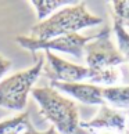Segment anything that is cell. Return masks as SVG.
Masks as SVG:
<instances>
[{"mask_svg": "<svg viewBox=\"0 0 129 134\" xmlns=\"http://www.w3.org/2000/svg\"><path fill=\"white\" fill-rule=\"evenodd\" d=\"M83 57L86 68L90 72V83H101L104 87L118 86L122 83L120 66L125 62V59L112 42L110 28H104L93 36L83 48Z\"/></svg>", "mask_w": 129, "mask_h": 134, "instance_id": "obj_1", "label": "cell"}, {"mask_svg": "<svg viewBox=\"0 0 129 134\" xmlns=\"http://www.w3.org/2000/svg\"><path fill=\"white\" fill-rule=\"evenodd\" d=\"M40 115L53 125L58 134H89L81 126L76 102L50 86L32 88Z\"/></svg>", "mask_w": 129, "mask_h": 134, "instance_id": "obj_2", "label": "cell"}, {"mask_svg": "<svg viewBox=\"0 0 129 134\" xmlns=\"http://www.w3.org/2000/svg\"><path fill=\"white\" fill-rule=\"evenodd\" d=\"M101 22L103 18L92 14L83 2L75 3L72 6L60 8L46 19L35 24L31 28L29 37L39 39V40H50L64 35L79 33L82 29L96 26Z\"/></svg>", "mask_w": 129, "mask_h": 134, "instance_id": "obj_3", "label": "cell"}, {"mask_svg": "<svg viewBox=\"0 0 129 134\" xmlns=\"http://www.w3.org/2000/svg\"><path fill=\"white\" fill-rule=\"evenodd\" d=\"M44 66L43 57H36L33 66L19 71L0 82V108L22 112L27 107L28 96L31 94L35 82L40 76Z\"/></svg>", "mask_w": 129, "mask_h": 134, "instance_id": "obj_4", "label": "cell"}, {"mask_svg": "<svg viewBox=\"0 0 129 134\" xmlns=\"http://www.w3.org/2000/svg\"><path fill=\"white\" fill-rule=\"evenodd\" d=\"M93 39V36H83L79 33H71V35H64L50 39V40H39L29 36H17L14 40L18 46L22 48L31 51L33 55L38 50H44V51H60L76 58H83V48L85 46Z\"/></svg>", "mask_w": 129, "mask_h": 134, "instance_id": "obj_5", "label": "cell"}, {"mask_svg": "<svg viewBox=\"0 0 129 134\" xmlns=\"http://www.w3.org/2000/svg\"><path fill=\"white\" fill-rule=\"evenodd\" d=\"M44 53H46V61H44L43 72L50 79V82L79 83L83 80H89L90 72L86 66L65 61L51 51Z\"/></svg>", "mask_w": 129, "mask_h": 134, "instance_id": "obj_6", "label": "cell"}, {"mask_svg": "<svg viewBox=\"0 0 129 134\" xmlns=\"http://www.w3.org/2000/svg\"><path fill=\"white\" fill-rule=\"evenodd\" d=\"M81 126L89 134H125L126 115L104 104L92 120L81 122Z\"/></svg>", "mask_w": 129, "mask_h": 134, "instance_id": "obj_7", "label": "cell"}, {"mask_svg": "<svg viewBox=\"0 0 129 134\" xmlns=\"http://www.w3.org/2000/svg\"><path fill=\"white\" fill-rule=\"evenodd\" d=\"M50 87L56 88L58 91H63L71 96L74 100L85 104V105H104L103 100V86L93 83H58L50 82Z\"/></svg>", "mask_w": 129, "mask_h": 134, "instance_id": "obj_8", "label": "cell"}, {"mask_svg": "<svg viewBox=\"0 0 129 134\" xmlns=\"http://www.w3.org/2000/svg\"><path fill=\"white\" fill-rule=\"evenodd\" d=\"M103 100L112 109H129V86L118 84V86L103 87Z\"/></svg>", "mask_w": 129, "mask_h": 134, "instance_id": "obj_9", "label": "cell"}, {"mask_svg": "<svg viewBox=\"0 0 129 134\" xmlns=\"http://www.w3.org/2000/svg\"><path fill=\"white\" fill-rule=\"evenodd\" d=\"M31 4L36 10V15L39 22H40L56 11H58L60 8H63L64 6L67 7L68 4H75V3L69 2V0H32Z\"/></svg>", "mask_w": 129, "mask_h": 134, "instance_id": "obj_10", "label": "cell"}, {"mask_svg": "<svg viewBox=\"0 0 129 134\" xmlns=\"http://www.w3.org/2000/svg\"><path fill=\"white\" fill-rule=\"evenodd\" d=\"M29 113L21 112L11 119L0 122V134H22L28 127H31Z\"/></svg>", "mask_w": 129, "mask_h": 134, "instance_id": "obj_11", "label": "cell"}, {"mask_svg": "<svg viewBox=\"0 0 129 134\" xmlns=\"http://www.w3.org/2000/svg\"><path fill=\"white\" fill-rule=\"evenodd\" d=\"M112 32L118 43V51L121 53L125 62H129V32L115 18H112Z\"/></svg>", "mask_w": 129, "mask_h": 134, "instance_id": "obj_12", "label": "cell"}, {"mask_svg": "<svg viewBox=\"0 0 129 134\" xmlns=\"http://www.w3.org/2000/svg\"><path fill=\"white\" fill-rule=\"evenodd\" d=\"M112 18H115L122 26H129V0H114L111 2Z\"/></svg>", "mask_w": 129, "mask_h": 134, "instance_id": "obj_13", "label": "cell"}, {"mask_svg": "<svg viewBox=\"0 0 129 134\" xmlns=\"http://www.w3.org/2000/svg\"><path fill=\"white\" fill-rule=\"evenodd\" d=\"M11 66H13V62L10 59H7L3 54H0V79L6 75Z\"/></svg>", "mask_w": 129, "mask_h": 134, "instance_id": "obj_14", "label": "cell"}, {"mask_svg": "<svg viewBox=\"0 0 129 134\" xmlns=\"http://www.w3.org/2000/svg\"><path fill=\"white\" fill-rule=\"evenodd\" d=\"M22 134H43L42 131H38V130H35V127L31 126V127H28L25 131H24Z\"/></svg>", "mask_w": 129, "mask_h": 134, "instance_id": "obj_15", "label": "cell"}, {"mask_svg": "<svg viewBox=\"0 0 129 134\" xmlns=\"http://www.w3.org/2000/svg\"><path fill=\"white\" fill-rule=\"evenodd\" d=\"M43 134H58V133H57V130L54 127H50L47 131H43Z\"/></svg>", "mask_w": 129, "mask_h": 134, "instance_id": "obj_16", "label": "cell"}, {"mask_svg": "<svg viewBox=\"0 0 129 134\" xmlns=\"http://www.w3.org/2000/svg\"><path fill=\"white\" fill-rule=\"evenodd\" d=\"M125 134H129V115L126 118V127H125Z\"/></svg>", "mask_w": 129, "mask_h": 134, "instance_id": "obj_17", "label": "cell"}]
</instances>
